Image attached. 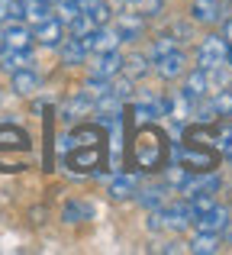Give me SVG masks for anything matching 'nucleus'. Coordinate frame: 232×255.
I'll use <instances>...</instances> for the list:
<instances>
[{
	"label": "nucleus",
	"instance_id": "0eeeda50",
	"mask_svg": "<svg viewBox=\"0 0 232 255\" xmlns=\"http://www.w3.org/2000/svg\"><path fill=\"white\" fill-rule=\"evenodd\" d=\"M190 223H194V230H197V233H223V230L229 226V207H220V204H213L207 213L194 217Z\"/></svg>",
	"mask_w": 232,
	"mask_h": 255
},
{
	"label": "nucleus",
	"instance_id": "9d476101",
	"mask_svg": "<svg viewBox=\"0 0 232 255\" xmlns=\"http://www.w3.org/2000/svg\"><path fill=\"white\" fill-rule=\"evenodd\" d=\"M184 65H187V55H184L181 49H174V52H168V55L155 58V71H158L161 81H177V78L184 75Z\"/></svg>",
	"mask_w": 232,
	"mask_h": 255
},
{
	"label": "nucleus",
	"instance_id": "4468645a",
	"mask_svg": "<svg viewBox=\"0 0 232 255\" xmlns=\"http://www.w3.org/2000/svg\"><path fill=\"white\" fill-rule=\"evenodd\" d=\"M0 149L16 152V155H26L29 152V136L16 126H0Z\"/></svg>",
	"mask_w": 232,
	"mask_h": 255
},
{
	"label": "nucleus",
	"instance_id": "c756f323",
	"mask_svg": "<svg viewBox=\"0 0 232 255\" xmlns=\"http://www.w3.org/2000/svg\"><path fill=\"white\" fill-rule=\"evenodd\" d=\"M110 13H113V10H110V6L100 0V3H97L94 10H90V19H94L97 26H103V23H110Z\"/></svg>",
	"mask_w": 232,
	"mask_h": 255
},
{
	"label": "nucleus",
	"instance_id": "cd10ccee",
	"mask_svg": "<svg viewBox=\"0 0 232 255\" xmlns=\"http://www.w3.org/2000/svg\"><path fill=\"white\" fill-rule=\"evenodd\" d=\"M23 19V0H0V26Z\"/></svg>",
	"mask_w": 232,
	"mask_h": 255
},
{
	"label": "nucleus",
	"instance_id": "bb28decb",
	"mask_svg": "<svg viewBox=\"0 0 232 255\" xmlns=\"http://www.w3.org/2000/svg\"><path fill=\"white\" fill-rule=\"evenodd\" d=\"M94 29H97V23L90 19V13H77V16L68 23V32H71V36H77V39H87Z\"/></svg>",
	"mask_w": 232,
	"mask_h": 255
},
{
	"label": "nucleus",
	"instance_id": "ddd939ff",
	"mask_svg": "<svg viewBox=\"0 0 232 255\" xmlns=\"http://www.w3.org/2000/svg\"><path fill=\"white\" fill-rule=\"evenodd\" d=\"M181 94H184V97H190L194 104H197V100H203L207 94H213V91H210V75L203 68H194L187 78H184V91Z\"/></svg>",
	"mask_w": 232,
	"mask_h": 255
},
{
	"label": "nucleus",
	"instance_id": "c85d7f7f",
	"mask_svg": "<svg viewBox=\"0 0 232 255\" xmlns=\"http://www.w3.org/2000/svg\"><path fill=\"white\" fill-rule=\"evenodd\" d=\"M184 200H187L190 213H194V217H200V213H207L210 207L216 204V194H194V197H184Z\"/></svg>",
	"mask_w": 232,
	"mask_h": 255
},
{
	"label": "nucleus",
	"instance_id": "f257e3e1",
	"mask_svg": "<svg viewBox=\"0 0 232 255\" xmlns=\"http://www.w3.org/2000/svg\"><path fill=\"white\" fill-rule=\"evenodd\" d=\"M129 162L139 171H161L168 165V136L161 126L155 123H142L132 136V149H129Z\"/></svg>",
	"mask_w": 232,
	"mask_h": 255
},
{
	"label": "nucleus",
	"instance_id": "6e6552de",
	"mask_svg": "<svg viewBox=\"0 0 232 255\" xmlns=\"http://www.w3.org/2000/svg\"><path fill=\"white\" fill-rule=\"evenodd\" d=\"M32 39H36L39 45H45V49H58L65 39V23L58 16H49L45 23H39L36 29H32Z\"/></svg>",
	"mask_w": 232,
	"mask_h": 255
},
{
	"label": "nucleus",
	"instance_id": "f3484780",
	"mask_svg": "<svg viewBox=\"0 0 232 255\" xmlns=\"http://www.w3.org/2000/svg\"><path fill=\"white\" fill-rule=\"evenodd\" d=\"M119 71H123V55H119V52H103V55H97V65H94V71H90V75L113 81Z\"/></svg>",
	"mask_w": 232,
	"mask_h": 255
},
{
	"label": "nucleus",
	"instance_id": "39448f33",
	"mask_svg": "<svg viewBox=\"0 0 232 255\" xmlns=\"http://www.w3.org/2000/svg\"><path fill=\"white\" fill-rule=\"evenodd\" d=\"M65 162H68L71 171H94L100 168L103 162V145H71L68 152H65Z\"/></svg>",
	"mask_w": 232,
	"mask_h": 255
},
{
	"label": "nucleus",
	"instance_id": "7ed1b4c3",
	"mask_svg": "<svg viewBox=\"0 0 232 255\" xmlns=\"http://www.w3.org/2000/svg\"><path fill=\"white\" fill-rule=\"evenodd\" d=\"M190 220H194V213H190V207H187V200H177V204H164V207H158V210H152V217H149V230H174V233H181V230H187L190 226Z\"/></svg>",
	"mask_w": 232,
	"mask_h": 255
},
{
	"label": "nucleus",
	"instance_id": "f03ea898",
	"mask_svg": "<svg viewBox=\"0 0 232 255\" xmlns=\"http://www.w3.org/2000/svg\"><path fill=\"white\" fill-rule=\"evenodd\" d=\"M177 165H184L187 171H216L220 168V152L213 149V145H203V142H184L181 149L174 152Z\"/></svg>",
	"mask_w": 232,
	"mask_h": 255
},
{
	"label": "nucleus",
	"instance_id": "473e14b6",
	"mask_svg": "<svg viewBox=\"0 0 232 255\" xmlns=\"http://www.w3.org/2000/svg\"><path fill=\"white\" fill-rule=\"evenodd\" d=\"M123 3H136V0H123Z\"/></svg>",
	"mask_w": 232,
	"mask_h": 255
},
{
	"label": "nucleus",
	"instance_id": "f8f14e48",
	"mask_svg": "<svg viewBox=\"0 0 232 255\" xmlns=\"http://www.w3.org/2000/svg\"><path fill=\"white\" fill-rule=\"evenodd\" d=\"M190 16L200 26H213V23L223 19V3L220 0H194V3H190Z\"/></svg>",
	"mask_w": 232,
	"mask_h": 255
},
{
	"label": "nucleus",
	"instance_id": "6ab92c4d",
	"mask_svg": "<svg viewBox=\"0 0 232 255\" xmlns=\"http://www.w3.org/2000/svg\"><path fill=\"white\" fill-rule=\"evenodd\" d=\"M13 91L16 94H23V97H29V94H36L39 91V75L32 68H23V71H13Z\"/></svg>",
	"mask_w": 232,
	"mask_h": 255
},
{
	"label": "nucleus",
	"instance_id": "5701e85b",
	"mask_svg": "<svg viewBox=\"0 0 232 255\" xmlns=\"http://www.w3.org/2000/svg\"><path fill=\"white\" fill-rule=\"evenodd\" d=\"M136 194V178L132 174H116L113 181H110V197L113 200H126Z\"/></svg>",
	"mask_w": 232,
	"mask_h": 255
},
{
	"label": "nucleus",
	"instance_id": "a878e982",
	"mask_svg": "<svg viewBox=\"0 0 232 255\" xmlns=\"http://www.w3.org/2000/svg\"><path fill=\"white\" fill-rule=\"evenodd\" d=\"M68 223H81V220H90L94 217V207L87 204V200H71L68 207H65V213H62Z\"/></svg>",
	"mask_w": 232,
	"mask_h": 255
},
{
	"label": "nucleus",
	"instance_id": "2f4dec72",
	"mask_svg": "<svg viewBox=\"0 0 232 255\" xmlns=\"http://www.w3.org/2000/svg\"><path fill=\"white\" fill-rule=\"evenodd\" d=\"M223 39H226V42L232 45V16L226 19V26H223Z\"/></svg>",
	"mask_w": 232,
	"mask_h": 255
},
{
	"label": "nucleus",
	"instance_id": "1a4fd4ad",
	"mask_svg": "<svg viewBox=\"0 0 232 255\" xmlns=\"http://www.w3.org/2000/svg\"><path fill=\"white\" fill-rule=\"evenodd\" d=\"M0 39H3L6 49H29L32 52V29L19 19V23H3V32H0Z\"/></svg>",
	"mask_w": 232,
	"mask_h": 255
},
{
	"label": "nucleus",
	"instance_id": "412c9836",
	"mask_svg": "<svg viewBox=\"0 0 232 255\" xmlns=\"http://www.w3.org/2000/svg\"><path fill=\"white\" fill-rule=\"evenodd\" d=\"M139 204L145 207V210H158V207L168 204V187L158 184V187H145L142 194H139Z\"/></svg>",
	"mask_w": 232,
	"mask_h": 255
},
{
	"label": "nucleus",
	"instance_id": "7c9ffc66",
	"mask_svg": "<svg viewBox=\"0 0 232 255\" xmlns=\"http://www.w3.org/2000/svg\"><path fill=\"white\" fill-rule=\"evenodd\" d=\"M75 3H77V10H81V13H90L100 0H75Z\"/></svg>",
	"mask_w": 232,
	"mask_h": 255
},
{
	"label": "nucleus",
	"instance_id": "dca6fc26",
	"mask_svg": "<svg viewBox=\"0 0 232 255\" xmlns=\"http://www.w3.org/2000/svg\"><path fill=\"white\" fill-rule=\"evenodd\" d=\"M90 110H94V97H87V94L81 91V94H75V97L62 107V120L65 123H75V120H81L84 113H90Z\"/></svg>",
	"mask_w": 232,
	"mask_h": 255
},
{
	"label": "nucleus",
	"instance_id": "20e7f679",
	"mask_svg": "<svg viewBox=\"0 0 232 255\" xmlns=\"http://www.w3.org/2000/svg\"><path fill=\"white\" fill-rule=\"evenodd\" d=\"M226 55H229V42L223 36H213V32H210L200 42V49H197V68H203V71L223 68V65H226Z\"/></svg>",
	"mask_w": 232,
	"mask_h": 255
},
{
	"label": "nucleus",
	"instance_id": "393cba45",
	"mask_svg": "<svg viewBox=\"0 0 232 255\" xmlns=\"http://www.w3.org/2000/svg\"><path fill=\"white\" fill-rule=\"evenodd\" d=\"M174 49H181V45H177V39L171 36V32H161V36L152 39V45H149V58H161V55H168V52H174Z\"/></svg>",
	"mask_w": 232,
	"mask_h": 255
},
{
	"label": "nucleus",
	"instance_id": "a211bd4d",
	"mask_svg": "<svg viewBox=\"0 0 232 255\" xmlns=\"http://www.w3.org/2000/svg\"><path fill=\"white\" fill-rule=\"evenodd\" d=\"M116 29H119V36H123V42H132V39L142 36V29H145V16H142V13H126V16L116 23Z\"/></svg>",
	"mask_w": 232,
	"mask_h": 255
},
{
	"label": "nucleus",
	"instance_id": "aec40b11",
	"mask_svg": "<svg viewBox=\"0 0 232 255\" xmlns=\"http://www.w3.org/2000/svg\"><path fill=\"white\" fill-rule=\"evenodd\" d=\"M123 75L126 78H145L149 75V55H142V52H132L129 58H123Z\"/></svg>",
	"mask_w": 232,
	"mask_h": 255
},
{
	"label": "nucleus",
	"instance_id": "423d86ee",
	"mask_svg": "<svg viewBox=\"0 0 232 255\" xmlns=\"http://www.w3.org/2000/svg\"><path fill=\"white\" fill-rule=\"evenodd\" d=\"M119 42H123V36H119V29H116V26H110V23L97 26V29L90 32L87 39H84L87 52H94V55H103V52H116V49H119Z\"/></svg>",
	"mask_w": 232,
	"mask_h": 255
},
{
	"label": "nucleus",
	"instance_id": "b1692460",
	"mask_svg": "<svg viewBox=\"0 0 232 255\" xmlns=\"http://www.w3.org/2000/svg\"><path fill=\"white\" fill-rule=\"evenodd\" d=\"M216 249H220V233H197L194 243H190L194 255H213Z\"/></svg>",
	"mask_w": 232,
	"mask_h": 255
},
{
	"label": "nucleus",
	"instance_id": "72a5a7b5",
	"mask_svg": "<svg viewBox=\"0 0 232 255\" xmlns=\"http://www.w3.org/2000/svg\"><path fill=\"white\" fill-rule=\"evenodd\" d=\"M45 3H55V0H45Z\"/></svg>",
	"mask_w": 232,
	"mask_h": 255
},
{
	"label": "nucleus",
	"instance_id": "9b49d317",
	"mask_svg": "<svg viewBox=\"0 0 232 255\" xmlns=\"http://www.w3.org/2000/svg\"><path fill=\"white\" fill-rule=\"evenodd\" d=\"M23 68H32V52L29 49H6V45H0V71L13 75V71H23Z\"/></svg>",
	"mask_w": 232,
	"mask_h": 255
},
{
	"label": "nucleus",
	"instance_id": "2eb2a0df",
	"mask_svg": "<svg viewBox=\"0 0 232 255\" xmlns=\"http://www.w3.org/2000/svg\"><path fill=\"white\" fill-rule=\"evenodd\" d=\"M58 55H62L65 65H81L84 58H87V45H84V39L68 36V39H62V45H58Z\"/></svg>",
	"mask_w": 232,
	"mask_h": 255
},
{
	"label": "nucleus",
	"instance_id": "4be33fe9",
	"mask_svg": "<svg viewBox=\"0 0 232 255\" xmlns=\"http://www.w3.org/2000/svg\"><path fill=\"white\" fill-rule=\"evenodd\" d=\"M52 13H49V3L45 0H23V19H29L32 26L45 23Z\"/></svg>",
	"mask_w": 232,
	"mask_h": 255
}]
</instances>
